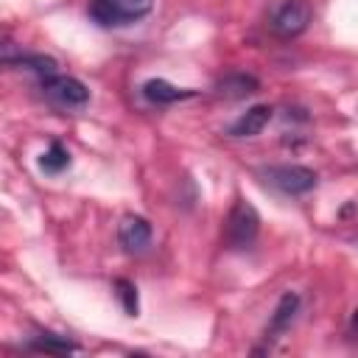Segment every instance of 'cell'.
Here are the masks:
<instances>
[{
  "label": "cell",
  "instance_id": "5bb4252c",
  "mask_svg": "<svg viewBox=\"0 0 358 358\" xmlns=\"http://www.w3.org/2000/svg\"><path fill=\"white\" fill-rule=\"evenodd\" d=\"M115 294L126 310V316H140V302H137V285L131 280H115Z\"/></svg>",
  "mask_w": 358,
  "mask_h": 358
},
{
  "label": "cell",
  "instance_id": "30bf717a",
  "mask_svg": "<svg viewBox=\"0 0 358 358\" xmlns=\"http://www.w3.org/2000/svg\"><path fill=\"white\" fill-rule=\"evenodd\" d=\"M215 90L224 98H246V95H252V92L260 90V81L255 76H249V73H229V76L218 78Z\"/></svg>",
  "mask_w": 358,
  "mask_h": 358
},
{
  "label": "cell",
  "instance_id": "6da1fadb",
  "mask_svg": "<svg viewBox=\"0 0 358 358\" xmlns=\"http://www.w3.org/2000/svg\"><path fill=\"white\" fill-rule=\"evenodd\" d=\"M151 8H154V0H92L90 17L98 25L120 28V25L140 22L143 17L151 14Z\"/></svg>",
  "mask_w": 358,
  "mask_h": 358
},
{
  "label": "cell",
  "instance_id": "9a60e30c",
  "mask_svg": "<svg viewBox=\"0 0 358 358\" xmlns=\"http://www.w3.org/2000/svg\"><path fill=\"white\" fill-rule=\"evenodd\" d=\"M350 333L358 338V308L352 310V316H350Z\"/></svg>",
  "mask_w": 358,
  "mask_h": 358
},
{
  "label": "cell",
  "instance_id": "5b68a950",
  "mask_svg": "<svg viewBox=\"0 0 358 358\" xmlns=\"http://www.w3.org/2000/svg\"><path fill=\"white\" fill-rule=\"evenodd\" d=\"M42 84V92L56 103V106H64V109H81L90 103V90L84 81H78L76 76H62V73H53L48 78L39 81Z\"/></svg>",
  "mask_w": 358,
  "mask_h": 358
},
{
  "label": "cell",
  "instance_id": "3957f363",
  "mask_svg": "<svg viewBox=\"0 0 358 358\" xmlns=\"http://www.w3.org/2000/svg\"><path fill=\"white\" fill-rule=\"evenodd\" d=\"M260 176L280 193L285 196H305L319 185L316 171L305 168V165H268L260 171Z\"/></svg>",
  "mask_w": 358,
  "mask_h": 358
},
{
  "label": "cell",
  "instance_id": "ba28073f",
  "mask_svg": "<svg viewBox=\"0 0 358 358\" xmlns=\"http://www.w3.org/2000/svg\"><path fill=\"white\" fill-rule=\"evenodd\" d=\"M140 92H143V98H145L148 103H154V106H171V103H176V101H185V98H193V95H196V90L173 87V84L165 81V78H148V81L140 87Z\"/></svg>",
  "mask_w": 358,
  "mask_h": 358
},
{
  "label": "cell",
  "instance_id": "8fae6325",
  "mask_svg": "<svg viewBox=\"0 0 358 358\" xmlns=\"http://www.w3.org/2000/svg\"><path fill=\"white\" fill-rule=\"evenodd\" d=\"M70 162H73V157H70V151L62 145V140H50L48 151L39 157V168H42L45 173H50V176H56V173L67 171V168H70Z\"/></svg>",
  "mask_w": 358,
  "mask_h": 358
},
{
  "label": "cell",
  "instance_id": "7c38bea8",
  "mask_svg": "<svg viewBox=\"0 0 358 358\" xmlns=\"http://www.w3.org/2000/svg\"><path fill=\"white\" fill-rule=\"evenodd\" d=\"M8 64L28 67L31 73H36V76H39V81H42V78H48V76H53V73H59L56 59H53V56H45V53H20V56H14Z\"/></svg>",
  "mask_w": 358,
  "mask_h": 358
},
{
  "label": "cell",
  "instance_id": "277c9868",
  "mask_svg": "<svg viewBox=\"0 0 358 358\" xmlns=\"http://www.w3.org/2000/svg\"><path fill=\"white\" fill-rule=\"evenodd\" d=\"M310 20H313L310 0H282L271 14V31L280 39H294L308 31Z\"/></svg>",
  "mask_w": 358,
  "mask_h": 358
},
{
  "label": "cell",
  "instance_id": "4fadbf2b",
  "mask_svg": "<svg viewBox=\"0 0 358 358\" xmlns=\"http://www.w3.org/2000/svg\"><path fill=\"white\" fill-rule=\"evenodd\" d=\"M28 350H39V352H78V344L64 338V336H56V333H39L34 341H28Z\"/></svg>",
  "mask_w": 358,
  "mask_h": 358
},
{
  "label": "cell",
  "instance_id": "8992f818",
  "mask_svg": "<svg viewBox=\"0 0 358 358\" xmlns=\"http://www.w3.org/2000/svg\"><path fill=\"white\" fill-rule=\"evenodd\" d=\"M151 238H154V229H151L148 218L134 215V213H129V215L120 218V224H117V243L123 246L126 255H143V252H148Z\"/></svg>",
  "mask_w": 358,
  "mask_h": 358
},
{
  "label": "cell",
  "instance_id": "9c48e42d",
  "mask_svg": "<svg viewBox=\"0 0 358 358\" xmlns=\"http://www.w3.org/2000/svg\"><path fill=\"white\" fill-rule=\"evenodd\" d=\"M271 115H274V109H271L268 103H257V106L246 109V112L227 129V134H229V137H257V134L268 126Z\"/></svg>",
  "mask_w": 358,
  "mask_h": 358
},
{
  "label": "cell",
  "instance_id": "52a82bcc",
  "mask_svg": "<svg viewBox=\"0 0 358 358\" xmlns=\"http://www.w3.org/2000/svg\"><path fill=\"white\" fill-rule=\"evenodd\" d=\"M299 305H302V299H299L296 291H285V294L280 296V302H277V308H274V313H271V319H268V327H266V341L280 338V336L294 324V319H296V313H299Z\"/></svg>",
  "mask_w": 358,
  "mask_h": 358
},
{
  "label": "cell",
  "instance_id": "7a4b0ae2",
  "mask_svg": "<svg viewBox=\"0 0 358 358\" xmlns=\"http://www.w3.org/2000/svg\"><path fill=\"white\" fill-rule=\"evenodd\" d=\"M260 232V215L257 210L246 201V199H235L229 215H227V227H224V241L229 249H249L255 243Z\"/></svg>",
  "mask_w": 358,
  "mask_h": 358
}]
</instances>
